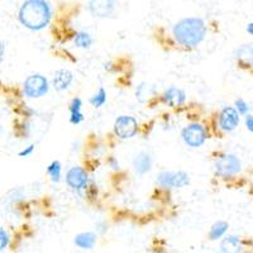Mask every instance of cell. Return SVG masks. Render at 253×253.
<instances>
[{"label": "cell", "instance_id": "1", "mask_svg": "<svg viewBox=\"0 0 253 253\" xmlns=\"http://www.w3.org/2000/svg\"><path fill=\"white\" fill-rule=\"evenodd\" d=\"M52 9L43 0H28L19 9V22L31 31H41L49 23Z\"/></svg>", "mask_w": 253, "mask_h": 253}, {"label": "cell", "instance_id": "2", "mask_svg": "<svg viewBox=\"0 0 253 253\" xmlns=\"http://www.w3.org/2000/svg\"><path fill=\"white\" fill-rule=\"evenodd\" d=\"M173 36L185 47L198 46L207 35L205 22L200 18H185L173 26Z\"/></svg>", "mask_w": 253, "mask_h": 253}, {"label": "cell", "instance_id": "3", "mask_svg": "<svg viewBox=\"0 0 253 253\" xmlns=\"http://www.w3.org/2000/svg\"><path fill=\"white\" fill-rule=\"evenodd\" d=\"M48 80L42 75H31L26 79L23 84V91L26 96L31 99L42 98L48 92Z\"/></svg>", "mask_w": 253, "mask_h": 253}, {"label": "cell", "instance_id": "4", "mask_svg": "<svg viewBox=\"0 0 253 253\" xmlns=\"http://www.w3.org/2000/svg\"><path fill=\"white\" fill-rule=\"evenodd\" d=\"M215 172L221 177H230L241 172L242 164L237 156L234 155H223L215 161Z\"/></svg>", "mask_w": 253, "mask_h": 253}, {"label": "cell", "instance_id": "5", "mask_svg": "<svg viewBox=\"0 0 253 253\" xmlns=\"http://www.w3.org/2000/svg\"><path fill=\"white\" fill-rule=\"evenodd\" d=\"M181 137L184 139L185 144H187L189 147H193V148H198V147L203 146L208 138L207 130H205L202 124L199 123H191L185 126L182 129Z\"/></svg>", "mask_w": 253, "mask_h": 253}, {"label": "cell", "instance_id": "6", "mask_svg": "<svg viewBox=\"0 0 253 253\" xmlns=\"http://www.w3.org/2000/svg\"><path fill=\"white\" fill-rule=\"evenodd\" d=\"M157 182L169 189H181L190 182V177L184 171H164L158 175Z\"/></svg>", "mask_w": 253, "mask_h": 253}, {"label": "cell", "instance_id": "7", "mask_svg": "<svg viewBox=\"0 0 253 253\" xmlns=\"http://www.w3.org/2000/svg\"><path fill=\"white\" fill-rule=\"evenodd\" d=\"M138 130V123L133 117L122 115L114 123V132L122 139H128L134 137Z\"/></svg>", "mask_w": 253, "mask_h": 253}, {"label": "cell", "instance_id": "8", "mask_svg": "<svg viewBox=\"0 0 253 253\" xmlns=\"http://www.w3.org/2000/svg\"><path fill=\"white\" fill-rule=\"evenodd\" d=\"M89 181L87 172L84 170L83 167L75 166L71 167L66 173V182L71 189L81 190L85 189Z\"/></svg>", "mask_w": 253, "mask_h": 253}, {"label": "cell", "instance_id": "9", "mask_svg": "<svg viewBox=\"0 0 253 253\" xmlns=\"http://www.w3.org/2000/svg\"><path fill=\"white\" fill-rule=\"evenodd\" d=\"M239 114L236 108L225 107L219 114V126L224 132H232L238 126Z\"/></svg>", "mask_w": 253, "mask_h": 253}, {"label": "cell", "instance_id": "10", "mask_svg": "<svg viewBox=\"0 0 253 253\" xmlns=\"http://www.w3.org/2000/svg\"><path fill=\"white\" fill-rule=\"evenodd\" d=\"M162 100L166 105L171 108L180 107L186 100V94H185L184 90L178 89V87L171 86L165 91L164 96H162Z\"/></svg>", "mask_w": 253, "mask_h": 253}, {"label": "cell", "instance_id": "11", "mask_svg": "<svg viewBox=\"0 0 253 253\" xmlns=\"http://www.w3.org/2000/svg\"><path fill=\"white\" fill-rule=\"evenodd\" d=\"M74 81V75L72 72H70L69 70H58L55 72V76H53V87L58 91H63V90L69 89V86Z\"/></svg>", "mask_w": 253, "mask_h": 253}, {"label": "cell", "instance_id": "12", "mask_svg": "<svg viewBox=\"0 0 253 253\" xmlns=\"http://www.w3.org/2000/svg\"><path fill=\"white\" fill-rule=\"evenodd\" d=\"M113 1H90L89 10L94 17H108L114 10Z\"/></svg>", "mask_w": 253, "mask_h": 253}, {"label": "cell", "instance_id": "13", "mask_svg": "<svg viewBox=\"0 0 253 253\" xmlns=\"http://www.w3.org/2000/svg\"><path fill=\"white\" fill-rule=\"evenodd\" d=\"M133 167H134L135 172L139 175H144L152 167V157L147 152H139L133 160Z\"/></svg>", "mask_w": 253, "mask_h": 253}, {"label": "cell", "instance_id": "14", "mask_svg": "<svg viewBox=\"0 0 253 253\" xmlns=\"http://www.w3.org/2000/svg\"><path fill=\"white\" fill-rule=\"evenodd\" d=\"M242 250V243L239 237L228 236L220 243V253H239Z\"/></svg>", "mask_w": 253, "mask_h": 253}, {"label": "cell", "instance_id": "15", "mask_svg": "<svg viewBox=\"0 0 253 253\" xmlns=\"http://www.w3.org/2000/svg\"><path fill=\"white\" fill-rule=\"evenodd\" d=\"M74 243L81 250H91L96 243V234L92 232H84L75 237Z\"/></svg>", "mask_w": 253, "mask_h": 253}, {"label": "cell", "instance_id": "16", "mask_svg": "<svg viewBox=\"0 0 253 253\" xmlns=\"http://www.w3.org/2000/svg\"><path fill=\"white\" fill-rule=\"evenodd\" d=\"M83 101L80 98H74L70 103V122L72 124H80L84 121V114L81 112Z\"/></svg>", "mask_w": 253, "mask_h": 253}, {"label": "cell", "instance_id": "17", "mask_svg": "<svg viewBox=\"0 0 253 253\" xmlns=\"http://www.w3.org/2000/svg\"><path fill=\"white\" fill-rule=\"evenodd\" d=\"M228 228H229V224H228L227 221H216V223L213 224V227L210 228L209 236L208 237H209L210 241H216V239L221 238V237L227 233Z\"/></svg>", "mask_w": 253, "mask_h": 253}, {"label": "cell", "instance_id": "18", "mask_svg": "<svg viewBox=\"0 0 253 253\" xmlns=\"http://www.w3.org/2000/svg\"><path fill=\"white\" fill-rule=\"evenodd\" d=\"M237 58L246 65H253V46L243 44L237 49Z\"/></svg>", "mask_w": 253, "mask_h": 253}, {"label": "cell", "instance_id": "19", "mask_svg": "<svg viewBox=\"0 0 253 253\" xmlns=\"http://www.w3.org/2000/svg\"><path fill=\"white\" fill-rule=\"evenodd\" d=\"M92 42H94V40H92L91 35L87 33V32L81 31L76 33L75 44L78 47H80V48H89V47L92 44Z\"/></svg>", "mask_w": 253, "mask_h": 253}, {"label": "cell", "instance_id": "20", "mask_svg": "<svg viewBox=\"0 0 253 253\" xmlns=\"http://www.w3.org/2000/svg\"><path fill=\"white\" fill-rule=\"evenodd\" d=\"M47 173L49 175L53 182H58L61 180V173H62V167L58 161H53L47 167Z\"/></svg>", "mask_w": 253, "mask_h": 253}, {"label": "cell", "instance_id": "21", "mask_svg": "<svg viewBox=\"0 0 253 253\" xmlns=\"http://www.w3.org/2000/svg\"><path fill=\"white\" fill-rule=\"evenodd\" d=\"M90 104H91L94 108H100L103 107L105 101H107V91L104 90V87H100L98 90V92H95L90 98Z\"/></svg>", "mask_w": 253, "mask_h": 253}, {"label": "cell", "instance_id": "22", "mask_svg": "<svg viewBox=\"0 0 253 253\" xmlns=\"http://www.w3.org/2000/svg\"><path fill=\"white\" fill-rule=\"evenodd\" d=\"M152 92H153L152 86H150L148 84H141V85L138 86V89H137V91H135V95H137V99H138L139 101L144 103L147 99L150 98Z\"/></svg>", "mask_w": 253, "mask_h": 253}, {"label": "cell", "instance_id": "23", "mask_svg": "<svg viewBox=\"0 0 253 253\" xmlns=\"http://www.w3.org/2000/svg\"><path fill=\"white\" fill-rule=\"evenodd\" d=\"M236 110L238 112V114L246 115L247 117L248 113H250V105L246 103L243 99H237L236 100Z\"/></svg>", "mask_w": 253, "mask_h": 253}, {"label": "cell", "instance_id": "24", "mask_svg": "<svg viewBox=\"0 0 253 253\" xmlns=\"http://www.w3.org/2000/svg\"><path fill=\"white\" fill-rule=\"evenodd\" d=\"M9 245V234L5 229L0 228V252L5 250Z\"/></svg>", "mask_w": 253, "mask_h": 253}, {"label": "cell", "instance_id": "25", "mask_svg": "<svg viewBox=\"0 0 253 253\" xmlns=\"http://www.w3.org/2000/svg\"><path fill=\"white\" fill-rule=\"evenodd\" d=\"M33 152H35V146L31 144V146H28L27 148H24L23 151H20L19 156L20 157H28V156H31Z\"/></svg>", "mask_w": 253, "mask_h": 253}, {"label": "cell", "instance_id": "26", "mask_svg": "<svg viewBox=\"0 0 253 253\" xmlns=\"http://www.w3.org/2000/svg\"><path fill=\"white\" fill-rule=\"evenodd\" d=\"M246 126H247V129L250 130L251 133H253V115L248 114L246 117Z\"/></svg>", "mask_w": 253, "mask_h": 253}, {"label": "cell", "instance_id": "27", "mask_svg": "<svg viewBox=\"0 0 253 253\" xmlns=\"http://www.w3.org/2000/svg\"><path fill=\"white\" fill-rule=\"evenodd\" d=\"M247 32L250 33V35L253 36V23H250L247 26Z\"/></svg>", "mask_w": 253, "mask_h": 253}, {"label": "cell", "instance_id": "28", "mask_svg": "<svg viewBox=\"0 0 253 253\" xmlns=\"http://www.w3.org/2000/svg\"><path fill=\"white\" fill-rule=\"evenodd\" d=\"M110 164L113 165V169H118V162L115 161L114 158H112V160H110Z\"/></svg>", "mask_w": 253, "mask_h": 253}]
</instances>
